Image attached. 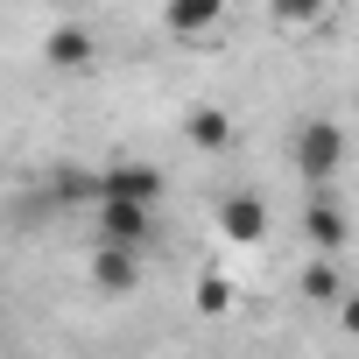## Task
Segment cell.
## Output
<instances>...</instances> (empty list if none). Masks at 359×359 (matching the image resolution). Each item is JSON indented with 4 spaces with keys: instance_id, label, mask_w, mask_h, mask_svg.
Returning <instances> with one entry per match:
<instances>
[{
    "instance_id": "1",
    "label": "cell",
    "mask_w": 359,
    "mask_h": 359,
    "mask_svg": "<svg viewBox=\"0 0 359 359\" xmlns=\"http://www.w3.org/2000/svg\"><path fill=\"white\" fill-rule=\"evenodd\" d=\"M289 155H296V169H303V184H331L338 162H345V127H338V120H310V127H296Z\"/></svg>"
},
{
    "instance_id": "2",
    "label": "cell",
    "mask_w": 359,
    "mask_h": 359,
    "mask_svg": "<svg viewBox=\"0 0 359 359\" xmlns=\"http://www.w3.org/2000/svg\"><path fill=\"white\" fill-rule=\"evenodd\" d=\"M92 205H99V240H120V247L155 240V205H141V198H92Z\"/></svg>"
},
{
    "instance_id": "3",
    "label": "cell",
    "mask_w": 359,
    "mask_h": 359,
    "mask_svg": "<svg viewBox=\"0 0 359 359\" xmlns=\"http://www.w3.org/2000/svg\"><path fill=\"white\" fill-rule=\"evenodd\" d=\"M92 289H106V296H134V289H141V247L99 240V247H92Z\"/></svg>"
},
{
    "instance_id": "4",
    "label": "cell",
    "mask_w": 359,
    "mask_h": 359,
    "mask_svg": "<svg viewBox=\"0 0 359 359\" xmlns=\"http://www.w3.org/2000/svg\"><path fill=\"white\" fill-rule=\"evenodd\" d=\"M92 57H99V43H92V29H85V22H57V29L43 36V64H50V71H64V78L92 71Z\"/></svg>"
},
{
    "instance_id": "5",
    "label": "cell",
    "mask_w": 359,
    "mask_h": 359,
    "mask_svg": "<svg viewBox=\"0 0 359 359\" xmlns=\"http://www.w3.org/2000/svg\"><path fill=\"white\" fill-rule=\"evenodd\" d=\"M162 191H169V176L155 162H113V169H99V198H141V205H155Z\"/></svg>"
},
{
    "instance_id": "6",
    "label": "cell",
    "mask_w": 359,
    "mask_h": 359,
    "mask_svg": "<svg viewBox=\"0 0 359 359\" xmlns=\"http://www.w3.org/2000/svg\"><path fill=\"white\" fill-rule=\"evenodd\" d=\"M219 233H226L233 247H261V240H268V205L247 198V191L226 198V205H219Z\"/></svg>"
},
{
    "instance_id": "7",
    "label": "cell",
    "mask_w": 359,
    "mask_h": 359,
    "mask_svg": "<svg viewBox=\"0 0 359 359\" xmlns=\"http://www.w3.org/2000/svg\"><path fill=\"white\" fill-rule=\"evenodd\" d=\"M226 15V0H162V22L176 29V36H198V29H212Z\"/></svg>"
},
{
    "instance_id": "8",
    "label": "cell",
    "mask_w": 359,
    "mask_h": 359,
    "mask_svg": "<svg viewBox=\"0 0 359 359\" xmlns=\"http://www.w3.org/2000/svg\"><path fill=\"white\" fill-rule=\"evenodd\" d=\"M184 134H191L205 155H219V148L233 141V120H226L219 106H191V113H184Z\"/></svg>"
},
{
    "instance_id": "9",
    "label": "cell",
    "mask_w": 359,
    "mask_h": 359,
    "mask_svg": "<svg viewBox=\"0 0 359 359\" xmlns=\"http://www.w3.org/2000/svg\"><path fill=\"white\" fill-rule=\"evenodd\" d=\"M303 226H310V240H317L324 254H338V247H345V219H338L331 205H310V219H303Z\"/></svg>"
},
{
    "instance_id": "10",
    "label": "cell",
    "mask_w": 359,
    "mask_h": 359,
    "mask_svg": "<svg viewBox=\"0 0 359 359\" xmlns=\"http://www.w3.org/2000/svg\"><path fill=\"white\" fill-rule=\"evenodd\" d=\"M268 8H275V22H289V29H303V22H317V15L331 8V0H268Z\"/></svg>"
},
{
    "instance_id": "11",
    "label": "cell",
    "mask_w": 359,
    "mask_h": 359,
    "mask_svg": "<svg viewBox=\"0 0 359 359\" xmlns=\"http://www.w3.org/2000/svg\"><path fill=\"white\" fill-rule=\"evenodd\" d=\"M303 289H310L317 303H331V296H338V275H331V268H310V275H303Z\"/></svg>"
},
{
    "instance_id": "12",
    "label": "cell",
    "mask_w": 359,
    "mask_h": 359,
    "mask_svg": "<svg viewBox=\"0 0 359 359\" xmlns=\"http://www.w3.org/2000/svg\"><path fill=\"white\" fill-rule=\"evenodd\" d=\"M198 303H205V310L219 317V310H226V282H205V289H198Z\"/></svg>"
}]
</instances>
